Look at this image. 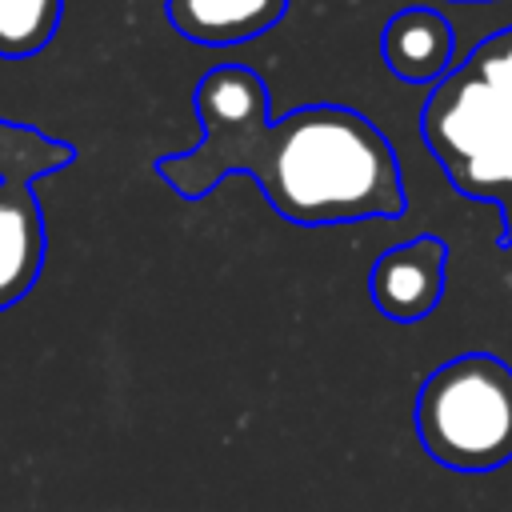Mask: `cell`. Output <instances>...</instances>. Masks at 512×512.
<instances>
[{"label": "cell", "instance_id": "cell-4", "mask_svg": "<svg viewBox=\"0 0 512 512\" xmlns=\"http://www.w3.org/2000/svg\"><path fill=\"white\" fill-rule=\"evenodd\" d=\"M72 160L68 140L0 116V312L20 304L44 272V216L32 188Z\"/></svg>", "mask_w": 512, "mask_h": 512}, {"label": "cell", "instance_id": "cell-9", "mask_svg": "<svg viewBox=\"0 0 512 512\" xmlns=\"http://www.w3.org/2000/svg\"><path fill=\"white\" fill-rule=\"evenodd\" d=\"M464 64H472L504 100H512V28L484 36Z\"/></svg>", "mask_w": 512, "mask_h": 512}, {"label": "cell", "instance_id": "cell-3", "mask_svg": "<svg viewBox=\"0 0 512 512\" xmlns=\"http://www.w3.org/2000/svg\"><path fill=\"white\" fill-rule=\"evenodd\" d=\"M420 136L456 192L500 204L512 192V100L472 64L432 84L420 108Z\"/></svg>", "mask_w": 512, "mask_h": 512}, {"label": "cell", "instance_id": "cell-5", "mask_svg": "<svg viewBox=\"0 0 512 512\" xmlns=\"http://www.w3.org/2000/svg\"><path fill=\"white\" fill-rule=\"evenodd\" d=\"M444 272L448 244L440 236H416L400 248H388L368 272L372 304L396 324L424 320L444 300Z\"/></svg>", "mask_w": 512, "mask_h": 512}, {"label": "cell", "instance_id": "cell-2", "mask_svg": "<svg viewBox=\"0 0 512 512\" xmlns=\"http://www.w3.org/2000/svg\"><path fill=\"white\" fill-rule=\"evenodd\" d=\"M416 436L452 472H492L512 460V368L464 352L432 368L416 392Z\"/></svg>", "mask_w": 512, "mask_h": 512}, {"label": "cell", "instance_id": "cell-1", "mask_svg": "<svg viewBox=\"0 0 512 512\" xmlns=\"http://www.w3.org/2000/svg\"><path fill=\"white\" fill-rule=\"evenodd\" d=\"M200 144L160 156L156 176L184 200L248 172L288 224H356L404 216L408 192L388 136L344 104H308L268 120V88L244 64H220L196 84Z\"/></svg>", "mask_w": 512, "mask_h": 512}, {"label": "cell", "instance_id": "cell-7", "mask_svg": "<svg viewBox=\"0 0 512 512\" xmlns=\"http://www.w3.org/2000/svg\"><path fill=\"white\" fill-rule=\"evenodd\" d=\"M288 0H164L168 24L192 44H240L280 24Z\"/></svg>", "mask_w": 512, "mask_h": 512}, {"label": "cell", "instance_id": "cell-8", "mask_svg": "<svg viewBox=\"0 0 512 512\" xmlns=\"http://www.w3.org/2000/svg\"><path fill=\"white\" fill-rule=\"evenodd\" d=\"M64 0H0V56L28 60L44 52L60 28Z\"/></svg>", "mask_w": 512, "mask_h": 512}, {"label": "cell", "instance_id": "cell-6", "mask_svg": "<svg viewBox=\"0 0 512 512\" xmlns=\"http://www.w3.org/2000/svg\"><path fill=\"white\" fill-rule=\"evenodd\" d=\"M452 24L436 8H404L384 24L380 52L392 76L404 84H436L452 72Z\"/></svg>", "mask_w": 512, "mask_h": 512}, {"label": "cell", "instance_id": "cell-10", "mask_svg": "<svg viewBox=\"0 0 512 512\" xmlns=\"http://www.w3.org/2000/svg\"><path fill=\"white\" fill-rule=\"evenodd\" d=\"M500 220H504V244L512 248V192L500 200Z\"/></svg>", "mask_w": 512, "mask_h": 512}]
</instances>
